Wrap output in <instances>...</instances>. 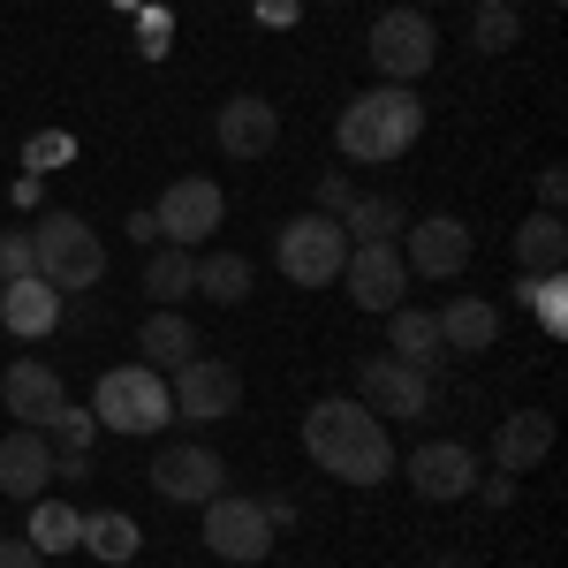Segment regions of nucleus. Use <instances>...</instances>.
Masks as SVG:
<instances>
[{"label":"nucleus","instance_id":"1","mask_svg":"<svg viewBox=\"0 0 568 568\" xmlns=\"http://www.w3.org/2000/svg\"><path fill=\"white\" fill-rule=\"evenodd\" d=\"M304 455L334 485H379V478H394L387 417H372L356 394H349V402L326 394V402H311V409H304Z\"/></svg>","mask_w":568,"mask_h":568},{"label":"nucleus","instance_id":"2","mask_svg":"<svg viewBox=\"0 0 568 568\" xmlns=\"http://www.w3.org/2000/svg\"><path fill=\"white\" fill-rule=\"evenodd\" d=\"M417 136H425V99H417V84L356 91L349 106H342V122H334V144H342V160H356V168H387Z\"/></svg>","mask_w":568,"mask_h":568},{"label":"nucleus","instance_id":"3","mask_svg":"<svg viewBox=\"0 0 568 568\" xmlns=\"http://www.w3.org/2000/svg\"><path fill=\"white\" fill-rule=\"evenodd\" d=\"M91 417L106 425V433H160L168 417H175V394H168V372H152V364H114V372H99V394H91Z\"/></svg>","mask_w":568,"mask_h":568},{"label":"nucleus","instance_id":"4","mask_svg":"<svg viewBox=\"0 0 568 568\" xmlns=\"http://www.w3.org/2000/svg\"><path fill=\"white\" fill-rule=\"evenodd\" d=\"M31 251H39V281H53L61 296H84V288L106 281V251L77 213H45L31 227Z\"/></svg>","mask_w":568,"mask_h":568},{"label":"nucleus","instance_id":"5","mask_svg":"<svg viewBox=\"0 0 568 568\" xmlns=\"http://www.w3.org/2000/svg\"><path fill=\"white\" fill-rule=\"evenodd\" d=\"M273 258H281V273H288L296 288H326V281H342L349 235H342L334 213H296V220L273 227Z\"/></svg>","mask_w":568,"mask_h":568},{"label":"nucleus","instance_id":"6","mask_svg":"<svg viewBox=\"0 0 568 568\" xmlns=\"http://www.w3.org/2000/svg\"><path fill=\"white\" fill-rule=\"evenodd\" d=\"M433 61H439V31L425 8H387L372 23V69H379V84H417Z\"/></svg>","mask_w":568,"mask_h":568},{"label":"nucleus","instance_id":"7","mask_svg":"<svg viewBox=\"0 0 568 568\" xmlns=\"http://www.w3.org/2000/svg\"><path fill=\"white\" fill-rule=\"evenodd\" d=\"M152 220H160V243H182V251H197L205 235H220V220H227V197H220V182H213V175H175L168 190H160Z\"/></svg>","mask_w":568,"mask_h":568},{"label":"nucleus","instance_id":"8","mask_svg":"<svg viewBox=\"0 0 568 568\" xmlns=\"http://www.w3.org/2000/svg\"><path fill=\"white\" fill-rule=\"evenodd\" d=\"M356 402L372 417H433V372H417L402 356H364L356 364Z\"/></svg>","mask_w":568,"mask_h":568},{"label":"nucleus","instance_id":"9","mask_svg":"<svg viewBox=\"0 0 568 568\" xmlns=\"http://www.w3.org/2000/svg\"><path fill=\"white\" fill-rule=\"evenodd\" d=\"M168 394H175V417H190V425H220V417L243 409V372L220 364V356H190V364H175Z\"/></svg>","mask_w":568,"mask_h":568},{"label":"nucleus","instance_id":"10","mask_svg":"<svg viewBox=\"0 0 568 568\" xmlns=\"http://www.w3.org/2000/svg\"><path fill=\"white\" fill-rule=\"evenodd\" d=\"M205 554H220V561L251 568L273 554V524H265L258 500H243V493H213L205 500Z\"/></svg>","mask_w":568,"mask_h":568},{"label":"nucleus","instance_id":"11","mask_svg":"<svg viewBox=\"0 0 568 568\" xmlns=\"http://www.w3.org/2000/svg\"><path fill=\"white\" fill-rule=\"evenodd\" d=\"M402 478L417 500H470L478 493V447L470 439H425V447H409Z\"/></svg>","mask_w":568,"mask_h":568},{"label":"nucleus","instance_id":"12","mask_svg":"<svg viewBox=\"0 0 568 568\" xmlns=\"http://www.w3.org/2000/svg\"><path fill=\"white\" fill-rule=\"evenodd\" d=\"M152 493L160 500H182V508H205L213 493H227V463H220L213 447H197V439H175L152 463Z\"/></svg>","mask_w":568,"mask_h":568},{"label":"nucleus","instance_id":"13","mask_svg":"<svg viewBox=\"0 0 568 568\" xmlns=\"http://www.w3.org/2000/svg\"><path fill=\"white\" fill-rule=\"evenodd\" d=\"M342 281H349V304L356 311H394V304H402V288H409V265H402L394 243H349Z\"/></svg>","mask_w":568,"mask_h":568},{"label":"nucleus","instance_id":"14","mask_svg":"<svg viewBox=\"0 0 568 568\" xmlns=\"http://www.w3.org/2000/svg\"><path fill=\"white\" fill-rule=\"evenodd\" d=\"M213 136H220L227 160H265V152L281 144V106L258 99V91H235V99L213 114Z\"/></svg>","mask_w":568,"mask_h":568},{"label":"nucleus","instance_id":"15","mask_svg":"<svg viewBox=\"0 0 568 568\" xmlns=\"http://www.w3.org/2000/svg\"><path fill=\"white\" fill-rule=\"evenodd\" d=\"M470 251H478V235L463 227L455 213H433V220H409V273H425V281H455L463 265H470Z\"/></svg>","mask_w":568,"mask_h":568},{"label":"nucleus","instance_id":"16","mask_svg":"<svg viewBox=\"0 0 568 568\" xmlns=\"http://www.w3.org/2000/svg\"><path fill=\"white\" fill-rule=\"evenodd\" d=\"M61 288L39 281V273H23V281H0V334H16V342H45V334H61Z\"/></svg>","mask_w":568,"mask_h":568},{"label":"nucleus","instance_id":"17","mask_svg":"<svg viewBox=\"0 0 568 568\" xmlns=\"http://www.w3.org/2000/svg\"><path fill=\"white\" fill-rule=\"evenodd\" d=\"M45 485H53V439L39 425H16L0 439V493L8 500H39Z\"/></svg>","mask_w":568,"mask_h":568},{"label":"nucleus","instance_id":"18","mask_svg":"<svg viewBox=\"0 0 568 568\" xmlns=\"http://www.w3.org/2000/svg\"><path fill=\"white\" fill-rule=\"evenodd\" d=\"M0 402L16 409V425H39V433H45V417L69 402V387H61V372H53V364L23 356V364H8V372H0Z\"/></svg>","mask_w":568,"mask_h":568},{"label":"nucleus","instance_id":"19","mask_svg":"<svg viewBox=\"0 0 568 568\" xmlns=\"http://www.w3.org/2000/svg\"><path fill=\"white\" fill-rule=\"evenodd\" d=\"M554 455V417L546 409H508L500 417V433H493V470H508V478H524Z\"/></svg>","mask_w":568,"mask_h":568},{"label":"nucleus","instance_id":"20","mask_svg":"<svg viewBox=\"0 0 568 568\" xmlns=\"http://www.w3.org/2000/svg\"><path fill=\"white\" fill-rule=\"evenodd\" d=\"M433 318H439V349L447 356H485L500 342V311L485 304V296H455V304L433 311Z\"/></svg>","mask_w":568,"mask_h":568},{"label":"nucleus","instance_id":"21","mask_svg":"<svg viewBox=\"0 0 568 568\" xmlns=\"http://www.w3.org/2000/svg\"><path fill=\"white\" fill-rule=\"evenodd\" d=\"M387 356H402V364H417V372H433L439 356V318L433 311H409V304H394L387 311Z\"/></svg>","mask_w":568,"mask_h":568},{"label":"nucleus","instance_id":"22","mask_svg":"<svg viewBox=\"0 0 568 568\" xmlns=\"http://www.w3.org/2000/svg\"><path fill=\"white\" fill-rule=\"evenodd\" d=\"M136 349H144V364H152V372H175V364H190V356H197V326H190L182 311H168V304H160L152 318H144Z\"/></svg>","mask_w":568,"mask_h":568},{"label":"nucleus","instance_id":"23","mask_svg":"<svg viewBox=\"0 0 568 568\" xmlns=\"http://www.w3.org/2000/svg\"><path fill=\"white\" fill-rule=\"evenodd\" d=\"M508 251H516L524 273H561V265H568V220L561 213H530L524 227H516Z\"/></svg>","mask_w":568,"mask_h":568},{"label":"nucleus","instance_id":"24","mask_svg":"<svg viewBox=\"0 0 568 568\" xmlns=\"http://www.w3.org/2000/svg\"><path fill=\"white\" fill-rule=\"evenodd\" d=\"M144 296L168 304V311H175L182 296H197V258H190L182 243H160V251L144 258Z\"/></svg>","mask_w":568,"mask_h":568},{"label":"nucleus","instance_id":"25","mask_svg":"<svg viewBox=\"0 0 568 568\" xmlns=\"http://www.w3.org/2000/svg\"><path fill=\"white\" fill-rule=\"evenodd\" d=\"M23 538H31V546H39L45 561H53V554H69V546H77V538H84V516H77V508H69V500H31V524H23Z\"/></svg>","mask_w":568,"mask_h":568},{"label":"nucleus","instance_id":"26","mask_svg":"<svg viewBox=\"0 0 568 568\" xmlns=\"http://www.w3.org/2000/svg\"><path fill=\"white\" fill-rule=\"evenodd\" d=\"M197 296H213V304H243V296H251V258H243V251H213V258H197Z\"/></svg>","mask_w":568,"mask_h":568},{"label":"nucleus","instance_id":"27","mask_svg":"<svg viewBox=\"0 0 568 568\" xmlns=\"http://www.w3.org/2000/svg\"><path fill=\"white\" fill-rule=\"evenodd\" d=\"M77 546H91L99 561L122 568V561H136V524L122 508H99V516H84V538H77Z\"/></svg>","mask_w":568,"mask_h":568},{"label":"nucleus","instance_id":"28","mask_svg":"<svg viewBox=\"0 0 568 568\" xmlns=\"http://www.w3.org/2000/svg\"><path fill=\"white\" fill-rule=\"evenodd\" d=\"M394 227H409L394 197H349V213H342V235L349 243H394Z\"/></svg>","mask_w":568,"mask_h":568},{"label":"nucleus","instance_id":"29","mask_svg":"<svg viewBox=\"0 0 568 568\" xmlns=\"http://www.w3.org/2000/svg\"><path fill=\"white\" fill-rule=\"evenodd\" d=\"M568 281L561 273H524V288H516V304H530V318L561 342V326H568V296H561Z\"/></svg>","mask_w":568,"mask_h":568},{"label":"nucleus","instance_id":"30","mask_svg":"<svg viewBox=\"0 0 568 568\" xmlns=\"http://www.w3.org/2000/svg\"><path fill=\"white\" fill-rule=\"evenodd\" d=\"M516 39H524V16H516L508 0H478V23H470V45H478V53H508Z\"/></svg>","mask_w":568,"mask_h":568},{"label":"nucleus","instance_id":"31","mask_svg":"<svg viewBox=\"0 0 568 568\" xmlns=\"http://www.w3.org/2000/svg\"><path fill=\"white\" fill-rule=\"evenodd\" d=\"M91 433H99V417H91V409H69V402L45 417V439H53V447H91Z\"/></svg>","mask_w":568,"mask_h":568},{"label":"nucleus","instance_id":"32","mask_svg":"<svg viewBox=\"0 0 568 568\" xmlns=\"http://www.w3.org/2000/svg\"><path fill=\"white\" fill-rule=\"evenodd\" d=\"M23 273H39L31 227H0V281H23Z\"/></svg>","mask_w":568,"mask_h":568},{"label":"nucleus","instance_id":"33","mask_svg":"<svg viewBox=\"0 0 568 568\" xmlns=\"http://www.w3.org/2000/svg\"><path fill=\"white\" fill-rule=\"evenodd\" d=\"M349 197H356L349 175H318V213H334V220H342V213H349Z\"/></svg>","mask_w":568,"mask_h":568},{"label":"nucleus","instance_id":"34","mask_svg":"<svg viewBox=\"0 0 568 568\" xmlns=\"http://www.w3.org/2000/svg\"><path fill=\"white\" fill-rule=\"evenodd\" d=\"M53 478H61V485H84L91 478V455H84V447H53Z\"/></svg>","mask_w":568,"mask_h":568},{"label":"nucleus","instance_id":"35","mask_svg":"<svg viewBox=\"0 0 568 568\" xmlns=\"http://www.w3.org/2000/svg\"><path fill=\"white\" fill-rule=\"evenodd\" d=\"M561 197H568V175L561 168H538V213H561Z\"/></svg>","mask_w":568,"mask_h":568},{"label":"nucleus","instance_id":"36","mask_svg":"<svg viewBox=\"0 0 568 568\" xmlns=\"http://www.w3.org/2000/svg\"><path fill=\"white\" fill-rule=\"evenodd\" d=\"M478 493H485V508H508L516 500V478L508 470H478Z\"/></svg>","mask_w":568,"mask_h":568},{"label":"nucleus","instance_id":"37","mask_svg":"<svg viewBox=\"0 0 568 568\" xmlns=\"http://www.w3.org/2000/svg\"><path fill=\"white\" fill-rule=\"evenodd\" d=\"M0 568H45V554L31 538H0Z\"/></svg>","mask_w":568,"mask_h":568},{"label":"nucleus","instance_id":"38","mask_svg":"<svg viewBox=\"0 0 568 568\" xmlns=\"http://www.w3.org/2000/svg\"><path fill=\"white\" fill-rule=\"evenodd\" d=\"M144 53H168V8H144Z\"/></svg>","mask_w":568,"mask_h":568},{"label":"nucleus","instance_id":"39","mask_svg":"<svg viewBox=\"0 0 568 568\" xmlns=\"http://www.w3.org/2000/svg\"><path fill=\"white\" fill-rule=\"evenodd\" d=\"M258 508H265V524H273V530L296 524V500H288V493H273V500H258Z\"/></svg>","mask_w":568,"mask_h":568},{"label":"nucleus","instance_id":"40","mask_svg":"<svg viewBox=\"0 0 568 568\" xmlns=\"http://www.w3.org/2000/svg\"><path fill=\"white\" fill-rule=\"evenodd\" d=\"M130 243H160V220H152V205H144V213H130Z\"/></svg>","mask_w":568,"mask_h":568},{"label":"nucleus","instance_id":"41","mask_svg":"<svg viewBox=\"0 0 568 568\" xmlns=\"http://www.w3.org/2000/svg\"><path fill=\"white\" fill-rule=\"evenodd\" d=\"M258 16L265 23H296V0H258Z\"/></svg>","mask_w":568,"mask_h":568},{"label":"nucleus","instance_id":"42","mask_svg":"<svg viewBox=\"0 0 568 568\" xmlns=\"http://www.w3.org/2000/svg\"><path fill=\"white\" fill-rule=\"evenodd\" d=\"M439 568H455V561H439Z\"/></svg>","mask_w":568,"mask_h":568}]
</instances>
